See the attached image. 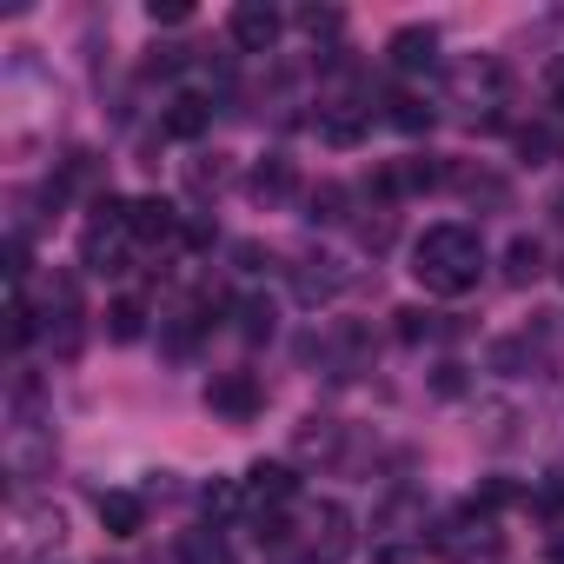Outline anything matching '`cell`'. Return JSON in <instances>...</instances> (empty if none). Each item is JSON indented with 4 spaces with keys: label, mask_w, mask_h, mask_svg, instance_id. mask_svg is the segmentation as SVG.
<instances>
[{
    "label": "cell",
    "mask_w": 564,
    "mask_h": 564,
    "mask_svg": "<svg viewBox=\"0 0 564 564\" xmlns=\"http://www.w3.org/2000/svg\"><path fill=\"white\" fill-rule=\"evenodd\" d=\"M551 107H564V61H557V74H551Z\"/></svg>",
    "instance_id": "e575fe53"
},
{
    "label": "cell",
    "mask_w": 564,
    "mask_h": 564,
    "mask_svg": "<svg viewBox=\"0 0 564 564\" xmlns=\"http://www.w3.org/2000/svg\"><path fill=\"white\" fill-rule=\"evenodd\" d=\"M180 206L173 199H133V239L140 246H166V239H180Z\"/></svg>",
    "instance_id": "7c38bea8"
},
{
    "label": "cell",
    "mask_w": 564,
    "mask_h": 564,
    "mask_svg": "<svg viewBox=\"0 0 564 564\" xmlns=\"http://www.w3.org/2000/svg\"><path fill=\"white\" fill-rule=\"evenodd\" d=\"M206 405H213L219 419L246 425V419H259V412H265V386H259L252 372H219V379H206Z\"/></svg>",
    "instance_id": "5b68a950"
},
{
    "label": "cell",
    "mask_w": 564,
    "mask_h": 564,
    "mask_svg": "<svg viewBox=\"0 0 564 564\" xmlns=\"http://www.w3.org/2000/svg\"><path fill=\"white\" fill-rule=\"evenodd\" d=\"M246 498H252L259 511L293 505V498H300V471H293V465H279V458H259V465L246 471Z\"/></svg>",
    "instance_id": "ba28073f"
},
{
    "label": "cell",
    "mask_w": 564,
    "mask_h": 564,
    "mask_svg": "<svg viewBox=\"0 0 564 564\" xmlns=\"http://www.w3.org/2000/svg\"><path fill=\"white\" fill-rule=\"evenodd\" d=\"M386 120H392L399 133H412V140L432 133V107H425L419 94H392V100H386Z\"/></svg>",
    "instance_id": "d6986e66"
},
{
    "label": "cell",
    "mask_w": 564,
    "mask_h": 564,
    "mask_svg": "<svg viewBox=\"0 0 564 564\" xmlns=\"http://www.w3.org/2000/svg\"><path fill=\"white\" fill-rule=\"evenodd\" d=\"M505 279H511V286H531V279H544V246L518 232V239L505 246Z\"/></svg>",
    "instance_id": "e0dca14e"
},
{
    "label": "cell",
    "mask_w": 564,
    "mask_h": 564,
    "mask_svg": "<svg viewBox=\"0 0 564 564\" xmlns=\"http://www.w3.org/2000/svg\"><path fill=\"white\" fill-rule=\"evenodd\" d=\"M180 564H239L219 531H180Z\"/></svg>",
    "instance_id": "ac0fdd59"
},
{
    "label": "cell",
    "mask_w": 564,
    "mask_h": 564,
    "mask_svg": "<svg viewBox=\"0 0 564 564\" xmlns=\"http://www.w3.org/2000/svg\"><path fill=\"white\" fill-rule=\"evenodd\" d=\"M346 286H352V272H346L339 259H326V252H319V259H300V272H293V293H300L306 306H326V300H339Z\"/></svg>",
    "instance_id": "9c48e42d"
},
{
    "label": "cell",
    "mask_w": 564,
    "mask_h": 564,
    "mask_svg": "<svg viewBox=\"0 0 564 564\" xmlns=\"http://www.w3.org/2000/svg\"><path fill=\"white\" fill-rule=\"evenodd\" d=\"M445 180H452L445 160H432V153H405V160H392V166L372 173V199H412V193H432V186H445Z\"/></svg>",
    "instance_id": "3957f363"
},
{
    "label": "cell",
    "mask_w": 564,
    "mask_h": 564,
    "mask_svg": "<svg viewBox=\"0 0 564 564\" xmlns=\"http://www.w3.org/2000/svg\"><path fill=\"white\" fill-rule=\"evenodd\" d=\"M300 452H306V458H333V452H339V425H333V419H306V425H300Z\"/></svg>",
    "instance_id": "603a6c76"
},
{
    "label": "cell",
    "mask_w": 564,
    "mask_h": 564,
    "mask_svg": "<svg viewBox=\"0 0 564 564\" xmlns=\"http://www.w3.org/2000/svg\"><path fill=\"white\" fill-rule=\"evenodd\" d=\"M524 359H531V346H524V339H505V346L491 352V366H498V372H524Z\"/></svg>",
    "instance_id": "d6a6232c"
},
{
    "label": "cell",
    "mask_w": 564,
    "mask_h": 564,
    "mask_svg": "<svg viewBox=\"0 0 564 564\" xmlns=\"http://www.w3.org/2000/svg\"><path fill=\"white\" fill-rule=\"evenodd\" d=\"M452 87H458L471 107H478V100L491 107V100H498V87H505V67H498V61H465V67L452 74Z\"/></svg>",
    "instance_id": "2e32d148"
},
{
    "label": "cell",
    "mask_w": 564,
    "mask_h": 564,
    "mask_svg": "<svg viewBox=\"0 0 564 564\" xmlns=\"http://www.w3.org/2000/svg\"><path fill=\"white\" fill-rule=\"evenodd\" d=\"M34 333H41V319H34V306L14 293V306H8V346H14V352H28V346H34Z\"/></svg>",
    "instance_id": "cb8c5ba5"
},
{
    "label": "cell",
    "mask_w": 564,
    "mask_h": 564,
    "mask_svg": "<svg viewBox=\"0 0 564 564\" xmlns=\"http://www.w3.org/2000/svg\"><path fill=\"white\" fill-rule=\"evenodd\" d=\"M186 67V47H153V61H147V80H173Z\"/></svg>",
    "instance_id": "f1b7e54d"
},
{
    "label": "cell",
    "mask_w": 564,
    "mask_h": 564,
    "mask_svg": "<svg viewBox=\"0 0 564 564\" xmlns=\"http://www.w3.org/2000/svg\"><path fill=\"white\" fill-rule=\"evenodd\" d=\"M551 564H564V538H551Z\"/></svg>",
    "instance_id": "d590c367"
},
{
    "label": "cell",
    "mask_w": 564,
    "mask_h": 564,
    "mask_svg": "<svg viewBox=\"0 0 564 564\" xmlns=\"http://www.w3.org/2000/svg\"><path fill=\"white\" fill-rule=\"evenodd\" d=\"M246 186H252V199H259V206H279V199H293V193H300V166H293L286 153H265V160L252 166V180H246Z\"/></svg>",
    "instance_id": "30bf717a"
},
{
    "label": "cell",
    "mask_w": 564,
    "mask_h": 564,
    "mask_svg": "<svg viewBox=\"0 0 564 564\" xmlns=\"http://www.w3.org/2000/svg\"><path fill=\"white\" fill-rule=\"evenodd\" d=\"M544 153H551V133H544V127H518V160H524V166H538Z\"/></svg>",
    "instance_id": "f546056e"
},
{
    "label": "cell",
    "mask_w": 564,
    "mask_h": 564,
    "mask_svg": "<svg viewBox=\"0 0 564 564\" xmlns=\"http://www.w3.org/2000/svg\"><path fill=\"white\" fill-rule=\"evenodd\" d=\"M8 524H14V538H8V564H28L34 551L61 544V531H67V518H61L54 505H28V498L14 505V518H8Z\"/></svg>",
    "instance_id": "277c9868"
},
{
    "label": "cell",
    "mask_w": 564,
    "mask_h": 564,
    "mask_svg": "<svg viewBox=\"0 0 564 564\" xmlns=\"http://www.w3.org/2000/svg\"><path fill=\"white\" fill-rule=\"evenodd\" d=\"M239 498H246V491H239V485H226V478H213V485H206V491H199V505H206V511H213V518H226V511H232V505H239Z\"/></svg>",
    "instance_id": "83f0119b"
},
{
    "label": "cell",
    "mask_w": 564,
    "mask_h": 564,
    "mask_svg": "<svg viewBox=\"0 0 564 564\" xmlns=\"http://www.w3.org/2000/svg\"><path fill=\"white\" fill-rule=\"evenodd\" d=\"M100 524H107V538H140L147 505L133 491H100Z\"/></svg>",
    "instance_id": "9a60e30c"
},
{
    "label": "cell",
    "mask_w": 564,
    "mask_h": 564,
    "mask_svg": "<svg viewBox=\"0 0 564 564\" xmlns=\"http://www.w3.org/2000/svg\"><path fill=\"white\" fill-rule=\"evenodd\" d=\"M140 333H147V306H140V300H113V306H107V339H113V346H133Z\"/></svg>",
    "instance_id": "ffe728a7"
},
{
    "label": "cell",
    "mask_w": 564,
    "mask_h": 564,
    "mask_svg": "<svg viewBox=\"0 0 564 564\" xmlns=\"http://www.w3.org/2000/svg\"><path fill=\"white\" fill-rule=\"evenodd\" d=\"M366 120H372V107H352V100L319 107V140H326V147H359V140H366Z\"/></svg>",
    "instance_id": "4fadbf2b"
},
{
    "label": "cell",
    "mask_w": 564,
    "mask_h": 564,
    "mask_svg": "<svg viewBox=\"0 0 564 564\" xmlns=\"http://www.w3.org/2000/svg\"><path fill=\"white\" fill-rule=\"evenodd\" d=\"M160 127H166V140H199V133L213 127V100H206V94H180Z\"/></svg>",
    "instance_id": "5bb4252c"
},
{
    "label": "cell",
    "mask_w": 564,
    "mask_h": 564,
    "mask_svg": "<svg viewBox=\"0 0 564 564\" xmlns=\"http://www.w3.org/2000/svg\"><path fill=\"white\" fill-rule=\"evenodd\" d=\"M359 239H366L372 252H386V246H392V213H372V219H359Z\"/></svg>",
    "instance_id": "4dcf8cb0"
},
{
    "label": "cell",
    "mask_w": 564,
    "mask_h": 564,
    "mask_svg": "<svg viewBox=\"0 0 564 564\" xmlns=\"http://www.w3.org/2000/svg\"><path fill=\"white\" fill-rule=\"evenodd\" d=\"M412 272H419V286L425 293H445V300H458V293H471L478 286V272H485V246H478V232L471 226H425L419 239H412Z\"/></svg>",
    "instance_id": "6da1fadb"
},
{
    "label": "cell",
    "mask_w": 564,
    "mask_h": 564,
    "mask_svg": "<svg viewBox=\"0 0 564 564\" xmlns=\"http://www.w3.org/2000/svg\"><path fill=\"white\" fill-rule=\"evenodd\" d=\"M306 531H313V564H346V557H352V511H346V505L326 498Z\"/></svg>",
    "instance_id": "52a82bcc"
},
{
    "label": "cell",
    "mask_w": 564,
    "mask_h": 564,
    "mask_svg": "<svg viewBox=\"0 0 564 564\" xmlns=\"http://www.w3.org/2000/svg\"><path fill=\"white\" fill-rule=\"evenodd\" d=\"M147 21H153V28H180V21H193V8H186V0H153Z\"/></svg>",
    "instance_id": "1f68e13d"
},
{
    "label": "cell",
    "mask_w": 564,
    "mask_h": 564,
    "mask_svg": "<svg viewBox=\"0 0 564 564\" xmlns=\"http://www.w3.org/2000/svg\"><path fill=\"white\" fill-rule=\"evenodd\" d=\"M193 186H199V193H219V186H226V166H219V153L193 166Z\"/></svg>",
    "instance_id": "836d02e7"
},
{
    "label": "cell",
    "mask_w": 564,
    "mask_h": 564,
    "mask_svg": "<svg viewBox=\"0 0 564 564\" xmlns=\"http://www.w3.org/2000/svg\"><path fill=\"white\" fill-rule=\"evenodd\" d=\"M232 319H239V339H252V346L272 339V306H265V300H239Z\"/></svg>",
    "instance_id": "7402d4cb"
},
{
    "label": "cell",
    "mask_w": 564,
    "mask_h": 564,
    "mask_svg": "<svg viewBox=\"0 0 564 564\" xmlns=\"http://www.w3.org/2000/svg\"><path fill=\"white\" fill-rule=\"evenodd\" d=\"M432 557H445V564H478V557H498V531H491V518L458 511L452 524H438V531H432Z\"/></svg>",
    "instance_id": "7a4b0ae2"
},
{
    "label": "cell",
    "mask_w": 564,
    "mask_h": 564,
    "mask_svg": "<svg viewBox=\"0 0 564 564\" xmlns=\"http://www.w3.org/2000/svg\"><path fill=\"white\" fill-rule=\"evenodd\" d=\"M392 319H399V339H405V346H419V339L445 333V326H438V313H425V306H399Z\"/></svg>",
    "instance_id": "d4e9b609"
},
{
    "label": "cell",
    "mask_w": 564,
    "mask_h": 564,
    "mask_svg": "<svg viewBox=\"0 0 564 564\" xmlns=\"http://www.w3.org/2000/svg\"><path fill=\"white\" fill-rule=\"evenodd\" d=\"M386 54H392L399 74H432V67H438V34H432V28H399V34L386 41Z\"/></svg>",
    "instance_id": "8fae6325"
},
{
    "label": "cell",
    "mask_w": 564,
    "mask_h": 564,
    "mask_svg": "<svg viewBox=\"0 0 564 564\" xmlns=\"http://www.w3.org/2000/svg\"><path fill=\"white\" fill-rule=\"evenodd\" d=\"M306 219H313V226H339V219H346V186L319 180V186L306 193Z\"/></svg>",
    "instance_id": "44dd1931"
},
{
    "label": "cell",
    "mask_w": 564,
    "mask_h": 564,
    "mask_svg": "<svg viewBox=\"0 0 564 564\" xmlns=\"http://www.w3.org/2000/svg\"><path fill=\"white\" fill-rule=\"evenodd\" d=\"M511 498H518V485H505V478H485V485L471 491V511L485 518V511H498V505H511Z\"/></svg>",
    "instance_id": "4316f807"
},
{
    "label": "cell",
    "mask_w": 564,
    "mask_h": 564,
    "mask_svg": "<svg viewBox=\"0 0 564 564\" xmlns=\"http://www.w3.org/2000/svg\"><path fill=\"white\" fill-rule=\"evenodd\" d=\"M557 153H564V140H557Z\"/></svg>",
    "instance_id": "8d00e7d4"
},
{
    "label": "cell",
    "mask_w": 564,
    "mask_h": 564,
    "mask_svg": "<svg viewBox=\"0 0 564 564\" xmlns=\"http://www.w3.org/2000/svg\"><path fill=\"white\" fill-rule=\"evenodd\" d=\"M226 28H232V47H239V54H272V47H279V28H286V21H279L272 0H239Z\"/></svg>",
    "instance_id": "8992f818"
},
{
    "label": "cell",
    "mask_w": 564,
    "mask_h": 564,
    "mask_svg": "<svg viewBox=\"0 0 564 564\" xmlns=\"http://www.w3.org/2000/svg\"><path fill=\"white\" fill-rule=\"evenodd\" d=\"M300 28H306L313 41H339V34H346V14H339V8H306Z\"/></svg>",
    "instance_id": "484cf974"
}]
</instances>
